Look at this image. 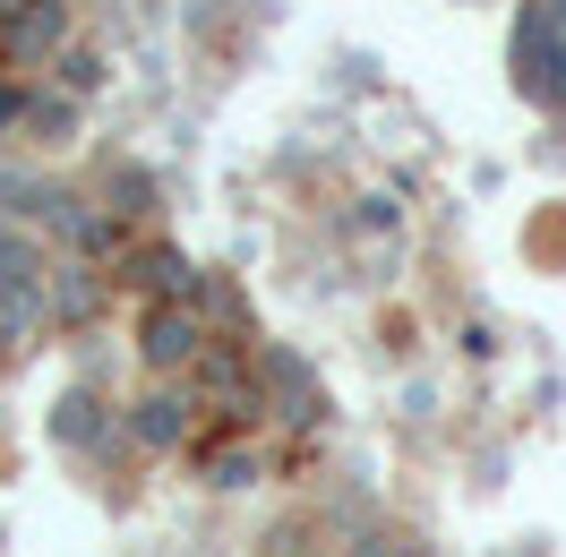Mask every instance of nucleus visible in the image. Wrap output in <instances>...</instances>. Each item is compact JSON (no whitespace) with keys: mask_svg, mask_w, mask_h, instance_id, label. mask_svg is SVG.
<instances>
[{"mask_svg":"<svg viewBox=\"0 0 566 557\" xmlns=\"http://www.w3.org/2000/svg\"><path fill=\"white\" fill-rule=\"evenodd\" d=\"M138 429H146V438H155V446H164V438H172V429H180V403H146V420H138Z\"/></svg>","mask_w":566,"mask_h":557,"instance_id":"obj_1","label":"nucleus"}]
</instances>
